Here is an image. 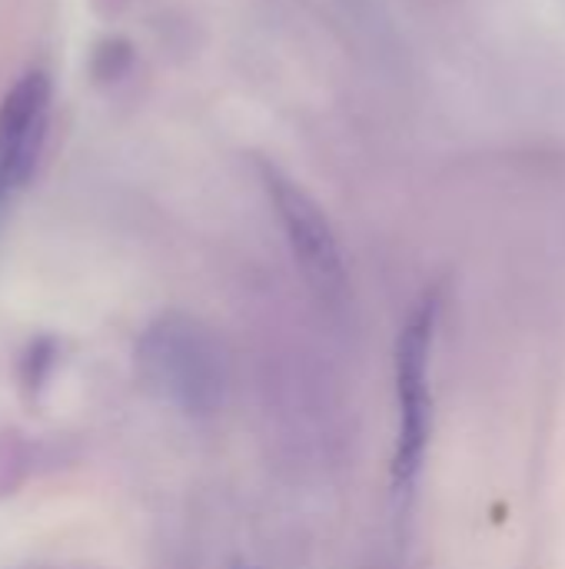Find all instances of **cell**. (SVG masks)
Wrapping results in <instances>:
<instances>
[{"label": "cell", "instance_id": "7a4b0ae2", "mask_svg": "<svg viewBox=\"0 0 565 569\" xmlns=\"http://www.w3.org/2000/svg\"><path fill=\"white\" fill-rule=\"evenodd\" d=\"M436 337V300H423L400 340H396V457H393V483L396 493L410 497L423 457L430 447V420H433V393H430V357Z\"/></svg>", "mask_w": 565, "mask_h": 569}, {"label": "cell", "instance_id": "52a82bcc", "mask_svg": "<svg viewBox=\"0 0 565 569\" xmlns=\"http://www.w3.org/2000/svg\"><path fill=\"white\" fill-rule=\"evenodd\" d=\"M236 569H246V567H236Z\"/></svg>", "mask_w": 565, "mask_h": 569}, {"label": "cell", "instance_id": "277c9868", "mask_svg": "<svg viewBox=\"0 0 565 569\" xmlns=\"http://www.w3.org/2000/svg\"><path fill=\"white\" fill-rule=\"evenodd\" d=\"M50 123V77L20 73L0 100V203L13 197L37 170Z\"/></svg>", "mask_w": 565, "mask_h": 569}, {"label": "cell", "instance_id": "8992f818", "mask_svg": "<svg viewBox=\"0 0 565 569\" xmlns=\"http://www.w3.org/2000/svg\"><path fill=\"white\" fill-rule=\"evenodd\" d=\"M53 363V340H37L23 357V383L40 390L47 380V367Z\"/></svg>", "mask_w": 565, "mask_h": 569}, {"label": "cell", "instance_id": "6da1fadb", "mask_svg": "<svg viewBox=\"0 0 565 569\" xmlns=\"http://www.w3.org/2000/svg\"><path fill=\"white\" fill-rule=\"evenodd\" d=\"M137 367L143 380L186 417H210L223 403V350L216 337L186 313H163L143 330Z\"/></svg>", "mask_w": 565, "mask_h": 569}, {"label": "cell", "instance_id": "5b68a950", "mask_svg": "<svg viewBox=\"0 0 565 569\" xmlns=\"http://www.w3.org/2000/svg\"><path fill=\"white\" fill-rule=\"evenodd\" d=\"M30 463H33V450L27 443L23 433H0V500L17 493L30 473Z\"/></svg>", "mask_w": 565, "mask_h": 569}, {"label": "cell", "instance_id": "3957f363", "mask_svg": "<svg viewBox=\"0 0 565 569\" xmlns=\"http://www.w3.org/2000/svg\"><path fill=\"white\" fill-rule=\"evenodd\" d=\"M256 173L263 183L266 200L273 203V213L280 220V230L290 243L293 260L300 263L303 277L326 297L343 290V253L336 230L323 207L276 163L256 160Z\"/></svg>", "mask_w": 565, "mask_h": 569}]
</instances>
